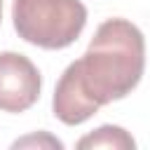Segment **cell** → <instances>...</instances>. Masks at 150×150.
<instances>
[{"label":"cell","mask_w":150,"mask_h":150,"mask_svg":"<svg viewBox=\"0 0 150 150\" xmlns=\"http://www.w3.org/2000/svg\"><path fill=\"white\" fill-rule=\"evenodd\" d=\"M77 77L98 105L131 94L145 70V40L138 26L127 19L103 21L82 59L73 61Z\"/></svg>","instance_id":"obj_1"},{"label":"cell","mask_w":150,"mask_h":150,"mask_svg":"<svg viewBox=\"0 0 150 150\" xmlns=\"http://www.w3.org/2000/svg\"><path fill=\"white\" fill-rule=\"evenodd\" d=\"M12 19L19 38L42 49L70 47L87 26L80 0H14Z\"/></svg>","instance_id":"obj_2"},{"label":"cell","mask_w":150,"mask_h":150,"mask_svg":"<svg viewBox=\"0 0 150 150\" xmlns=\"http://www.w3.org/2000/svg\"><path fill=\"white\" fill-rule=\"evenodd\" d=\"M42 77L35 63L19 52H0V110L23 112L40 98Z\"/></svg>","instance_id":"obj_3"},{"label":"cell","mask_w":150,"mask_h":150,"mask_svg":"<svg viewBox=\"0 0 150 150\" xmlns=\"http://www.w3.org/2000/svg\"><path fill=\"white\" fill-rule=\"evenodd\" d=\"M98 108L101 105L89 98V94L84 91V87L77 77L75 66L70 63L63 70V75H61V80L56 82V89H54L52 110H54L56 120H61L68 127H75V124L87 122L91 115H96Z\"/></svg>","instance_id":"obj_4"},{"label":"cell","mask_w":150,"mask_h":150,"mask_svg":"<svg viewBox=\"0 0 150 150\" xmlns=\"http://www.w3.org/2000/svg\"><path fill=\"white\" fill-rule=\"evenodd\" d=\"M77 148L80 150H98V148H105V150H134L136 141L122 127L103 124V127L94 129L91 134L82 136L77 141Z\"/></svg>","instance_id":"obj_5"},{"label":"cell","mask_w":150,"mask_h":150,"mask_svg":"<svg viewBox=\"0 0 150 150\" xmlns=\"http://www.w3.org/2000/svg\"><path fill=\"white\" fill-rule=\"evenodd\" d=\"M28 145H47V148H63V143L59 141V138H54V136H49V134H33V136H26V138H19V141H14V145L12 148H28Z\"/></svg>","instance_id":"obj_6"},{"label":"cell","mask_w":150,"mask_h":150,"mask_svg":"<svg viewBox=\"0 0 150 150\" xmlns=\"http://www.w3.org/2000/svg\"><path fill=\"white\" fill-rule=\"evenodd\" d=\"M0 14H2V0H0Z\"/></svg>","instance_id":"obj_7"}]
</instances>
